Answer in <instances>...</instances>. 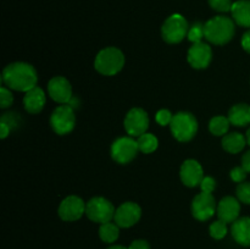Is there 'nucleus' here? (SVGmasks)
I'll return each instance as SVG.
<instances>
[{
	"label": "nucleus",
	"mask_w": 250,
	"mask_h": 249,
	"mask_svg": "<svg viewBox=\"0 0 250 249\" xmlns=\"http://www.w3.org/2000/svg\"><path fill=\"white\" fill-rule=\"evenodd\" d=\"M1 80L9 89L28 92L32 88L37 87L38 75L31 63L12 62L2 70Z\"/></svg>",
	"instance_id": "f257e3e1"
},
{
	"label": "nucleus",
	"mask_w": 250,
	"mask_h": 249,
	"mask_svg": "<svg viewBox=\"0 0 250 249\" xmlns=\"http://www.w3.org/2000/svg\"><path fill=\"white\" fill-rule=\"evenodd\" d=\"M205 38L210 43L224 45L234 36V21L227 16H215L204 24Z\"/></svg>",
	"instance_id": "f03ea898"
},
{
	"label": "nucleus",
	"mask_w": 250,
	"mask_h": 249,
	"mask_svg": "<svg viewBox=\"0 0 250 249\" xmlns=\"http://www.w3.org/2000/svg\"><path fill=\"white\" fill-rule=\"evenodd\" d=\"M124 65V53L115 46H107L100 50L94 61L95 70L104 76L116 75L122 70Z\"/></svg>",
	"instance_id": "7ed1b4c3"
},
{
	"label": "nucleus",
	"mask_w": 250,
	"mask_h": 249,
	"mask_svg": "<svg viewBox=\"0 0 250 249\" xmlns=\"http://www.w3.org/2000/svg\"><path fill=\"white\" fill-rule=\"evenodd\" d=\"M170 128L171 133L177 141L188 142L197 134L198 121L190 112L181 111L173 115Z\"/></svg>",
	"instance_id": "20e7f679"
},
{
	"label": "nucleus",
	"mask_w": 250,
	"mask_h": 249,
	"mask_svg": "<svg viewBox=\"0 0 250 249\" xmlns=\"http://www.w3.org/2000/svg\"><path fill=\"white\" fill-rule=\"evenodd\" d=\"M188 29L189 27L185 17L180 14H173L164 22L161 27V36L166 43L177 44L187 37Z\"/></svg>",
	"instance_id": "39448f33"
},
{
	"label": "nucleus",
	"mask_w": 250,
	"mask_h": 249,
	"mask_svg": "<svg viewBox=\"0 0 250 249\" xmlns=\"http://www.w3.org/2000/svg\"><path fill=\"white\" fill-rule=\"evenodd\" d=\"M115 211L116 209L114 208L112 203L103 197L92 198L85 207V215L88 216V219L100 225L111 222L115 216Z\"/></svg>",
	"instance_id": "423d86ee"
},
{
	"label": "nucleus",
	"mask_w": 250,
	"mask_h": 249,
	"mask_svg": "<svg viewBox=\"0 0 250 249\" xmlns=\"http://www.w3.org/2000/svg\"><path fill=\"white\" fill-rule=\"evenodd\" d=\"M76 116L72 106L67 104L60 105L53 111L50 116V126L55 133L63 136L75 128Z\"/></svg>",
	"instance_id": "0eeeda50"
},
{
	"label": "nucleus",
	"mask_w": 250,
	"mask_h": 249,
	"mask_svg": "<svg viewBox=\"0 0 250 249\" xmlns=\"http://www.w3.org/2000/svg\"><path fill=\"white\" fill-rule=\"evenodd\" d=\"M138 143L131 137H121L111 145V158L119 164H128L138 153Z\"/></svg>",
	"instance_id": "6e6552de"
},
{
	"label": "nucleus",
	"mask_w": 250,
	"mask_h": 249,
	"mask_svg": "<svg viewBox=\"0 0 250 249\" xmlns=\"http://www.w3.org/2000/svg\"><path fill=\"white\" fill-rule=\"evenodd\" d=\"M125 129L131 137H139L146 132L149 127V116L142 107H133L125 117Z\"/></svg>",
	"instance_id": "1a4fd4ad"
},
{
	"label": "nucleus",
	"mask_w": 250,
	"mask_h": 249,
	"mask_svg": "<svg viewBox=\"0 0 250 249\" xmlns=\"http://www.w3.org/2000/svg\"><path fill=\"white\" fill-rule=\"evenodd\" d=\"M216 210V202L211 193L202 192L195 195L192 202V214L199 221L211 219Z\"/></svg>",
	"instance_id": "9d476101"
},
{
	"label": "nucleus",
	"mask_w": 250,
	"mask_h": 249,
	"mask_svg": "<svg viewBox=\"0 0 250 249\" xmlns=\"http://www.w3.org/2000/svg\"><path fill=\"white\" fill-rule=\"evenodd\" d=\"M142 216V209L137 203H122L115 211V224L122 228H128L136 225Z\"/></svg>",
	"instance_id": "9b49d317"
},
{
	"label": "nucleus",
	"mask_w": 250,
	"mask_h": 249,
	"mask_svg": "<svg viewBox=\"0 0 250 249\" xmlns=\"http://www.w3.org/2000/svg\"><path fill=\"white\" fill-rule=\"evenodd\" d=\"M85 204L77 195H68L61 202L59 207V216L63 221H76L85 214Z\"/></svg>",
	"instance_id": "f8f14e48"
},
{
	"label": "nucleus",
	"mask_w": 250,
	"mask_h": 249,
	"mask_svg": "<svg viewBox=\"0 0 250 249\" xmlns=\"http://www.w3.org/2000/svg\"><path fill=\"white\" fill-rule=\"evenodd\" d=\"M212 59V50L211 46L207 43H195L188 50L187 60L190 63V66L198 70L207 68L210 65Z\"/></svg>",
	"instance_id": "ddd939ff"
},
{
	"label": "nucleus",
	"mask_w": 250,
	"mask_h": 249,
	"mask_svg": "<svg viewBox=\"0 0 250 249\" xmlns=\"http://www.w3.org/2000/svg\"><path fill=\"white\" fill-rule=\"evenodd\" d=\"M49 95L53 100L60 104H67L72 98V87L67 78L55 76L48 83Z\"/></svg>",
	"instance_id": "4468645a"
},
{
	"label": "nucleus",
	"mask_w": 250,
	"mask_h": 249,
	"mask_svg": "<svg viewBox=\"0 0 250 249\" xmlns=\"http://www.w3.org/2000/svg\"><path fill=\"white\" fill-rule=\"evenodd\" d=\"M180 176L183 185L194 188L202 183L203 178H204V171H203L202 165L197 160L188 159L181 166Z\"/></svg>",
	"instance_id": "2eb2a0df"
},
{
	"label": "nucleus",
	"mask_w": 250,
	"mask_h": 249,
	"mask_svg": "<svg viewBox=\"0 0 250 249\" xmlns=\"http://www.w3.org/2000/svg\"><path fill=\"white\" fill-rule=\"evenodd\" d=\"M239 212H241V204H239L238 199L231 197V195L222 198L217 205L219 220L226 222V224L236 221L239 216Z\"/></svg>",
	"instance_id": "dca6fc26"
},
{
	"label": "nucleus",
	"mask_w": 250,
	"mask_h": 249,
	"mask_svg": "<svg viewBox=\"0 0 250 249\" xmlns=\"http://www.w3.org/2000/svg\"><path fill=\"white\" fill-rule=\"evenodd\" d=\"M46 98L45 93L42 88L34 87L31 90L26 92L23 97V106L29 114H39L45 105Z\"/></svg>",
	"instance_id": "f3484780"
},
{
	"label": "nucleus",
	"mask_w": 250,
	"mask_h": 249,
	"mask_svg": "<svg viewBox=\"0 0 250 249\" xmlns=\"http://www.w3.org/2000/svg\"><path fill=\"white\" fill-rule=\"evenodd\" d=\"M231 233L237 243L250 247V217H241L232 222Z\"/></svg>",
	"instance_id": "a211bd4d"
},
{
	"label": "nucleus",
	"mask_w": 250,
	"mask_h": 249,
	"mask_svg": "<svg viewBox=\"0 0 250 249\" xmlns=\"http://www.w3.org/2000/svg\"><path fill=\"white\" fill-rule=\"evenodd\" d=\"M231 14L238 26L250 28V0H238L233 2Z\"/></svg>",
	"instance_id": "6ab92c4d"
},
{
	"label": "nucleus",
	"mask_w": 250,
	"mask_h": 249,
	"mask_svg": "<svg viewBox=\"0 0 250 249\" xmlns=\"http://www.w3.org/2000/svg\"><path fill=\"white\" fill-rule=\"evenodd\" d=\"M229 120L231 124L237 127H244L250 124V105L237 104L229 109Z\"/></svg>",
	"instance_id": "aec40b11"
},
{
	"label": "nucleus",
	"mask_w": 250,
	"mask_h": 249,
	"mask_svg": "<svg viewBox=\"0 0 250 249\" xmlns=\"http://www.w3.org/2000/svg\"><path fill=\"white\" fill-rule=\"evenodd\" d=\"M247 144V138L238 132L225 134L222 138V148L231 154H237L244 149Z\"/></svg>",
	"instance_id": "412c9836"
},
{
	"label": "nucleus",
	"mask_w": 250,
	"mask_h": 249,
	"mask_svg": "<svg viewBox=\"0 0 250 249\" xmlns=\"http://www.w3.org/2000/svg\"><path fill=\"white\" fill-rule=\"evenodd\" d=\"M229 117H225V116H215L210 120L209 122V129L214 136H225L227 134L229 129Z\"/></svg>",
	"instance_id": "4be33fe9"
},
{
	"label": "nucleus",
	"mask_w": 250,
	"mask_h": 249,
	"mask_svg": "<svg viewBox=\"0 0 250 249\" xmlns=\"http://www.w3.org/2000/svg\"><path fill=\"white\" fill-rule=\"evenodd\" d=\"M137 143H138L139 150L144 154L153 153V151L156 150V148L159 145L158 138L153 133H146V132L138 137Z\"/></svg>",
	"instance_id": "5701e85b"
},
{
	"label": "nucleus",
	"mask_w": 250,
	"mask_h": 249,
	"mask_svg": "<svg viewBox=\"0 0 250 249\" xmlns=\"http://www.w3.org/2000/svg\"><path fill=\"white\" fill-rule=\"evenodd\" d=\"M120 229L116 224L112 222H106V224L100 225L99 228V236L103 242L105 243H114L117 238H119Z\"/></svg>",
	"instance_id": "b1692460"
},
{
	"label": "nucleus",
	"mask_w": 250,
	"mask_h": 249,
	"mask_svg": "<svg viewBox=\"0 0 250 249\" xmlns=\"http://www.w3.org/2000/svg\"><path fill=\"white\" fill-rule=\"evenodd\" d=\"M188 41L192 42L193 44L200 43L203 38H205V32H204V24L200 22H195L192 26L189 27L187 33Z\"/></svg>",
	"instance_id": "393cba45"
},
{
	"label": "nucleus",
	"mask_w": 250,
	"mask_h": 249,
	"mask_svg": "<svg viewBox=\"0 0 250 249\" xmlns=\"http://www.w3.org/2000/svg\"><path fill=\"white\" fill-rule=\"evenodd\" d=\"M210 234H211L212 238L215 239H222L227 234V226L226 222L221 221V220H217V221L212 222L210 225Z\"/></svg>",
	"instance_id": "a878e982"
},
{
	"label": "nucleus",
	"mask_w": 250,
	"mask_h": 249,
	"mask_svg": "<svg viewBox=\"0 0 250 249\" xmlns=\"http://www.w3.org/2000/svg\"><path fill=\"white\" fill-rule=\"evenodd\" d=\"M237 198L239 202L250 205V182H242L237 186Z\"/></svg>",
	"instance_id": "bb28decb"
},
{
	"label": "nucleus",
	"mask_w": 250,
	"mask_h": 249,
	"mask_svg": "<svg viewBox=\"0 0 250 249\" xmlns=\"http://www.w3.org/2000/svg\"><path fill=\"white\" fill-rule=\"evenodd\" d=\"M209 5L215 11L229 12L232 10L233 2L231 0H209Z\"/></svg>",
	"instance_id": "cd10ccee"
},
{
	"label": "nucleus",
	"mask_w": 250,
	"mask_h": 249,
	"mask_svg": "<svg viewBox=\"0 0 250 249\" xmlns=\"http://www.w3.org/2000/svg\"><path fill=\"white\" fill-rule=\"evenodd\" d=\"M12 102H14V95L10 92V89L1 87V89H0V104H1L0 107L6 109V107H9L12 104Z\"/></svg>",
	"instance_id": "c85d7f7f"
},
{
	"label": "nucleus",
	"mask_w": 250,
	"mask_h": 249,
	"mask_svg": "<svg viewBox=\"0 0 250 249\" xmlns=\"http://www.w3.org/2000/svg\"><path fill=\"white\" fill-rule=\"evenodd\" d=\"M173 119V115L171 114L170 110L161 109L159 110L158 114H156V122H158L160 126H166V124H170L171 121Z\"/></svg>",
	"instance_id": "c756f323"
},
{
	"label": "nucleus",
	"mask_w": 250,
	"mask_h": 249,
	"mask_svg": "<svg viewBox=\"0 0 250 249\" xmlns=\"http://www.w3.org/2000/svg\"><path fill=\"white\" fill-rule=\"evenodd\" d=\"M231 178L233 182H237V183H242L244 182V180H246L247 177V171L246 168L243 167V166H241V167H234L231 170Z\"/></svg>",
	"instance_id": "7c9ffc66"
},
{
	"label": "nucleus",
	"mask_w": 250,
	"mask_h": 249,
	"mask_svg": "<svg viewBox=\"0 0 250 249\" xmlns=\"http://www.w3.org/2000/svg\"><path fill=\"white\" fill-rule=\"evenodd\" d=\"M215 187H216V182H215L214 178L210 177V176H205V177L203 178L202 183H200L202 192L205 193H212L214 192Z\"/></svg>",
	"instance_id": "2f4dec72"
},
{
	"label": "nucleus",
	"mask_w": 250,
	"mask_h": 249,
	"mask_svg": "<svg viewBox=\"0 0 250 249\" xmlns=\"http://www.w3.org/2000/svg\"><path fill=\"white\" fill-rule=\"evenodd\" d=\"M128 249H150V247H149L148 242L144 241V239H137V241L132 242Z\"/></svg>",
	"instance_id": "473e14b6"
},
{
	"label": "nucleus",
	"mask_w": 250,
	"mask_h": 249,
	"mask_svg": "<svg viewBox=\"0 0 250 249\" xmlns=\"http://www.w3.org/2000/svg\"><path fill=\"white\" fill-rule=\"evenodd\" d=\"M242 46H243L244 50L250 53V29L242 37Z\"/></svg>",
	"instance_id": "72a5a7b5"
},
{
	"label": "nucleus",
	"mask_w": 250,
	"mask_h": 249,
	"mask_svg": "<svg viewBox=\"0 0 250 249\" xmlns=\"http://www.w3.org/2000/svg\"><path fill=\"white\" fill-rule=\"evenodd\" d=\"M9 133H10V126L6 124V122L1 121V124H0V137L4 139L9 136Z\"/></svg>",
	"instance_id": "f704fd0d"
},
{
	"label": "nucleus",
	"mask_w": 250,
	"mask_h": 249,
	"mask_svg": "<svg viewBox=\"0 0 250 249\" xmlns=\"http://www.w3.org/2000/svg\"><path fill=\"white\" fill-rule=\"evenodd\" d=\"M242 166L246 168L247 172H250V150L247 151L242 158Z\"/></svg>",
	"instance_id": "c9c22d12"
},
{
	"label": "nucleus",
	"mask_w": 250,
	"mask_h": 249,
	"mask_svg": "<svg viewBox=\"0 0 250 249\" xmlns=\"http://www.w3.org/2000/svg\"><path fill=\"white\" fill-rule=\"evenodd\" d=\"M246 138H247V143H248L249 145H250V127H249L248 131H247V136H246Z\"/></svg>",
	"instance_id": "e433bc0d"
},
{
	"label": "nucleus",
	"mask_w": 250,
	"mask_h": 249,
	"mask_svg": "<svg viewBox=\"0 0 250 249\" xmlns=\"http://www.w3.org/2000/svg\"><path fill=\"white\" fill-rule=\"evenodd\" d=\"M107 249H128V248H125V247H122V246H112Z\"/></svg>",
	"instance_id": "4c0bfd02"
}]
</instances>
